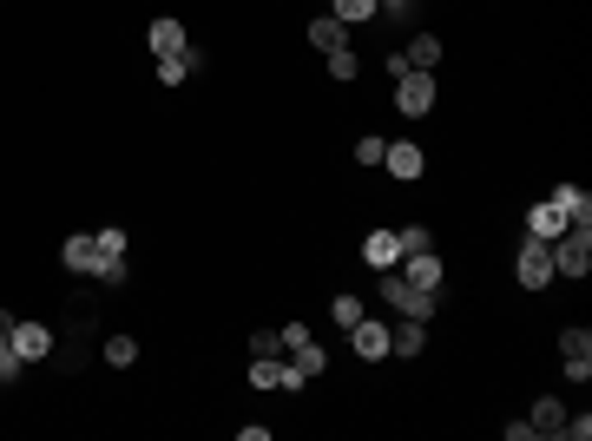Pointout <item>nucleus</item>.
I'll return each mask as SVG.
<instances>
[{"instance_id":"obj_12","label":"nucleus","mask_w":592,"mask_h":441,"mask_svg":"<svg viewBox=\"0 0 592 441\" xmlns=\"http://www.w3.org/2000/svg\"><path fill=\"white\" fill-rule=\"evenodd\" d=\"M145 47H152L158 60H165V53H185L191 40H185V27H178V20H165V14H158L152 27H145Z\"/></svg>"},{"instance_id":"obj_20","label":"nucleus","mask_w":592,"mask_h":441,"mask_svg":"<svg viewBox=\"0 0 592 441\" xmlns=\"http://www.w3.org/2000/svg\"><path fill=\"white\" fill-rule=\"evenodd\" d=\"M250 389H283V363L277 356H250Z\"/></svg>"},{"instance_id":"obj_13","label":"nucleus","mask_w":592,"mask_h":441,"mask_svg":"<svg viewBox=\"0 0 592 441\" xmlns=\"http://www.w3.org/2000/svg\"><path fill=\"white\" fill-rule=\"evenodd\" d=\"M382 165H389V172H395V178L408 185V178H421V145H415V139H389V152H382Z\"/></svg>"},{"instance_id":"obj_19","label":"nucleus","mask_w":592,"mask_h":441,"mask_svg":"<svg viewBox=\"0 0 592 441\" xmlns=\"http://www.w3.org/2000/svg\"><path fill=\"white\" fill-rule=\"evenodd\" d=\"M408 66H421V73H435V60H441V40H435V33H421V40H408Z\"/></svg>"},{"instance_id":"obj_18","label":"nucleus","mask_w":592,"mask_h":441,"mask_svg":"<svg viewBox=\"0 0 592 441\" xmlns=\"http://www.w3.org/2000/svg\"><path fill=\"white\" fill-rule=\"evenodd\" d=\"M290 369H296L303 382H310V376H323V369H329V356H323L316 343H296V349H290Z\"/></svg>"},{"instance_id":"obj_28","label":"nucleus","mask_w":592,"mask_h":441,"mask_svg":"<svg viewBox=\"0 0 592 441\" xmlns=\"http://www.w3.org/2000/svg\"><path fill=\"white\" fill-rule=\"evenodd\" d=\"M93 277H99V284H125V264H119V257H99Z\"/></svg>"},{"instance_id":"obj_3","label":"nucleus","mask_w":592,"mask_h":441,"mask_svg":"<svg viewBox=\"0 0 592 441\" xmlns=\"http://www.w3.org/2000/svg\"><path fill=\"white\" fill-rule=\"evenodd\" d=\"M395 112H402V119H421V112H435V73L408 66V73L395 79Z\"/></svg>"},{"instance_id":"obj_26","label":"nucleus","mask_w":592,"mask_h":441,"mask_svg":"<svg viewBox=\"0 0 592 441\" xmlns=\"http://www.w3.org/2000/svg\"><path fill=\"white\" fill-rule=\"evenodd\" d=\"M93 244H99V257H125V231H119V224H106V231H93Z\"/></svg>"},{"instance_id":"obj_14","label":"nucleus","mask_w":592,"mask_h":441,"mask_svg":"<svg viewBox=\"0 0 592 441\" xmlns=\"http://www.w3.org/2000/svg\"><path fill=\"white\" fill-rule=\"evenodd\" d=\"M560 231H566V211L553 205V198L527 211V237H540V244H553V237H560Z\"/></svg>"},{"instance_id":"obj_8","label":"nucleus","mask_w":592,"mask_h":441,"mask_svg":"<svg viewBox=\"0 0 592 441\" xmlns=\"http://www.w3.org/2000/svg\"><path fill=\"white\" fill-rule=\"evenodd\" d=\"M60 264H66V270H79V277H93V270H99V244H93V231L66 237V244H60Z\"/></svg>"},{"instance_id":"obj_5","label":"nucleus","mask_w":592,"mask_h":441,"mask_svg":"<svg viewBox=\"0 0 592 441\" xmlns=\"http://www.w3.org/2000/svg\"><path fill=\"white\" fill-rule=\"evenodd\" d=\"M560 363H566V376H573V382L592 376V330L566 323V330H560Z\"/></svg>"},{"instance_id":"obj_31","label":"nucleus","mask_w":592,"mask_h":441,"mask_svg":"<svg viewBox=\"0 0 592 441\" xmlns=\"http://www.w3.org/2000/svg\"><path fill=\"white\" fill-rule=\"evenodd\" d=\"M375 7H408V0H375Z\"/></svg>"},{"instance_id":"obj_11","label":"nucleus","mask_w":592,"mask_h":441,"mask_svg":"<svg viewBox=\"0 0 592 441\" xmlns=\"http://www.w3.org/2000/svg\"><path fill=\"white\" fill-rule=\"evenodd\" d=\"M421 343H428V323H421V316L389 323V356H421Z\"/></svg>"},{"instance_id":"obj_4","label":"nucleus","mask_w":592,"mask_h":441,"mask_svg":"<svg viewBox=\"0 0 592 441\" xmlns=\"http://www.w3.org/2000/svg\"><path fill=\"white\" fill-rule=\"evenodd\" d=\"M7 336H14V356H20V363H47V356H53V330H47V323H33V316H14Z\"/></svg>"},{"instance_id":"obj_29","label":"nucleus","mask_w":592,"mask_h":441,"mask_svg":"<svg viewBox=\"0 0 592 441\" xmlns=\"http://www.w3.org/2000/svg\"><path fill=\"white\" fill-rule=\"evenodd\" d=\"M296 343H310V330H303V323H283V330H277V349H296Z\"/></svg>"},{"instance_id":"obj_22","label":"nucleus","mask_w":592,"mask_h":441,"mask_svg":"<svg viewBox=\"0 0 592 441\" xmlns=\"http://www.w3.org/2000/svg\"><path fill=\"white\" fill-rule=\"evenodd\" d=\"M329 316H336L343 330H356V323H362V316H369V310H362V297H349V290H343V297L329 303Z\"/></svg>"},{"instance_id":"obj_2","label":"nucleus","mask_w":592,"mask_h":441,"mask_svg":"<svg viewBox=\"0 0 592 441\" xmlns=\"http://www.w3.org/2000/svg\"><path fill=\"white\" fill-rule=\"evenodd\" d=\"M546 251H553V277H586L592 270V224H566Z\"/></svg>"},{"instance_id":"obj_9","label":"nucleus","mask_w":592,"mask_h":441,"mask_svg":"<svg viewBox=\"0 0 592 441\" xmlns=\"http://www.w3.org/2000/svg\"><path fill=\"white\" fill-rule=\"evenodd\" d=\"M362 264H369V270H395V264H402L395 231H369V237H362Z\"/></svg>"},{"instance_id":"obj_16","label":"nucleus","mask_w":592,"mask_h":441,"mask_svg":"<svg viewBox=\"0 0 592 441\" xmlns=\"http://www.w3.org/2000/svg\"><path fill=\"white\" fill-rule=\"evenodd\" d=\"M527 422H533V435H560V428H566V402H560V395H540Z\"/></svg>"},{"instance_id":"obj_6","label":"nucleus","mask_w":592,"mask_h":441,"mask_svg":"<svg viewBox=\"0 0 592 441\" xmlns=\"http://www.w3.org/2000/svg\"><path fill=\"white\" fill-rule=\"evenodd\" d=\"M514 277H520L527 290H546V284H553V251H546L540 237H527V244H520V264H514Z\"/></svg>"},{"instance_id":"obj_7","label":"nucleus","mask_w":592,"mask_h":441,"mask_svg":"<svg viewBox=\"0 0 592 441\" xmlns=\"http://www.w3.org/2000/svg\"><path fill=\"white\" fill-rule=\"evenodd\" d=\"M349 343H356V356H362V363H382V356H389V323L362 316L356 330H349Z\"/></svg>"},{"instance_id":"obj_30","label":"nucleus","mask_w":592,"mask_h":441,"mask_svg":"<svg viewBox=\"0 0 592 441\" xmlns=\"http://www.w3.org/2000/svg\"><path fill=\"white\" fill-rule=\"evenodd\" d=\"M250 356H277V330H257V336H250Z\"/></svg>"},{"instance_id":"obj_27","label":"nucleus","mask_w":592,"mask_h":441,"mask_svg":"<svg viewBox=\"0 0 592 441\" xmlns=\"http://www.w3.org/2000/svg\"><path fill=\"white\" fill-rule=\"evenodd\" d=\"M382 152H389V139H375V132H362V139H356V158H362V165H382Z\"/></svg>"},{"instance_id":"obj_21","label":"nucleus","mask_w":592,"mask_h":441,"mask_svg":"<svg viewBox=\"0 0 592 441\" xmlns=\"http://www.w3.org/2000/svg\"><path fill=\"white\" fill-rule=\"evenodd\" d=\"M106 363L112 369H132V363H139V343H132V336H106Z\"/></svg>"},{"instance_id":"obj_24","label":"nucleus","mask_w":592,"mask_h":441,"mask_svg":"<svg viewBox=\"0 0 592 441\" xmlns=\"http://www.w3.org/2000/svg\"><path fill=\"white\" fill-rule=\"evenodd\" d=\"M356 73H362V60H356L349 47H336V53H329V79H343V86H349Z\"/></svg>"},{"instance_id":"obj_17","label":"nucleus","mask_w":592,"mask_h":441,"mask_svg":"<svg viewBox=\"0 0 592 441\" xmlns=\"http://www.w3.org/2000/svg\"><path fill=\"white\" fill-rule=\"evenodd\" d=\"M553 205L566 211V224H592V198L579 185H560V191H553Z\"/></svg>"},{"instance_id":"obj_23","label":"nucleus","mask_w":592,"mask_h":441,"mask_svg":"<svg viewBox=\"0 0 592 441\" xmlns=\"http://www.w3.org/2000/svg\"><path fill=\"white\" fill-rule=\"evenodd\" d=\"M329 14L343 20V27H356V20H369V14H375V0H329Z\"/></svg>"},{"instance_id":"obj_25","label":"nucleus","mask_w":592,"mask_h":441,"mask_svg":"<svg viewBox=\"0 0 592 441\" xmlns=\"http://www.w3.org/2000/svg\"><path fill=\"white\" fill-rule=\"evenodd\" d=\"M395 244H402V257H415V251H435V244H428V231H421V224H402V231H395Z\"/></svg>"},{"instance_id":"obj_15","label":"nucleus","mask_w":592,"mask_h":441,"mask_svg":"<svg viewBox=\"0 0 592 441\" xmlns=\"http://www.w3.org/2000/svg\"><path fill=\"white\" fill-rule=\"evenodd\" d=\"M310 47H316V53H336V47H349V27H343L336 14H316V20H310Z\"/></svg>"},{"instance_id":"obj_10","label":"nucleus","mask_w":592,"mask_h":441,"mask_svg":"<svg viewBox=\"0 0 592 441\" xmlns=\"http://www.w3.org/2000/svg\"><path fill=\"white\" fill-rule=\"evenodd\" d=\"M395 270H402V277H408L415 290H441V257H435V251H415V257H402Z\"/></svg>"},{"instance_id":"obj_1","label":"nucleus","mask_w":592,"mask_h":441,"mask_svg":"<svg viewBox=\"0 0 592 441\" xmlns=\"http://www.w3.org/2000/svg\"><path fill=\"white\" fill-rule=\"evenodd\" d=\"M375 277H382V303H389L395 316H421V323L435 316L441 290H415V284H408V277H402V270H375Z\"/></svg>"}]
</instances>
